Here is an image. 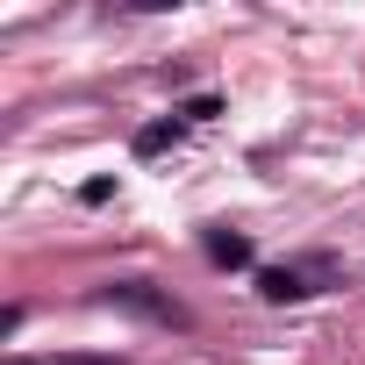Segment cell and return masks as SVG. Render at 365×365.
<instances>
[{"label":"cell","instance_id":"6da1fadb","mask_svg":"<svg viewBox=\"0 0 365 365\" xmlns=\"http://www.w3.org/2000/svg\"><path fill=\"white\" fill-rule=\"evenodd\" d=\"M101 301H108V308H129V315H150V322H187L150 279H115V287H101Z\"/></svg>","mask_w":365,"mask_h":365},{"label":"cell","instance_id":"7a4b0ae2","mask_svg":"<svg viewBox=\"0 0 365 365\" xmlns=\"http://www.w3.org/2000/svg\"><path fill=\"white\" fill-rule=\"evenodd\" d=\"M258 294H265V301H308L315 287H308L301 265H258Z\"/></svg>","mask_w":365,"mask_h":365},{"label":"cell","instance_id":"3957f363","mask_svg":"<svg viewBox=\"0 0 365 365\" xmlns=\"http://www.w3.org/2000/svg\"><path fill=\"white\" fill-rule=\"evenodd\" d=\"M201 251H208L215 265H251V237H237V230H208Z\"/></svg>","mask_w":365,"mask_h":365},{"label":"cell","instance_id":"277c9868","mask_svg":"<svg viewBox=\"0 0 365 365\" xmlns=\"http://www.w3.org/2000/svg\"><path fill=\"white\" fill-rule=\"evenodd\" d=\"M179 129H187V122H179V115H165V122H150V129H136V158H158V150H172V143H179Z\"/></svg>","mask_w":365,"mask_h":365},{"label":"cell","instance_id":"5b68a950","mask_svg":"<svg viewBox=\"0 0 365 365\" xmlns=\"http://www.w3.org/2000/svg\"><path fill=\"white\" fill-rule=\"evenodd\" d=\"M215 108H222V101H215V93H194V101H187V108H172V115H179V122H208V115H215Z\"/></svg>","mask_w":365,"mask_h":365},{"label":"cell","instance_id":"8992f818","mask_svg":"<svg viewBox=\"0 0 365 365\" xmlns=\"http://www.w3.org/2000/svg\"><path fill=\"white\" fill-rule=\"evenodd\" d=\"M51 365H129V358H93V351H65V358H51Z\"/></svg>","mask_w":365,"mask_h":365}]
</instances>
